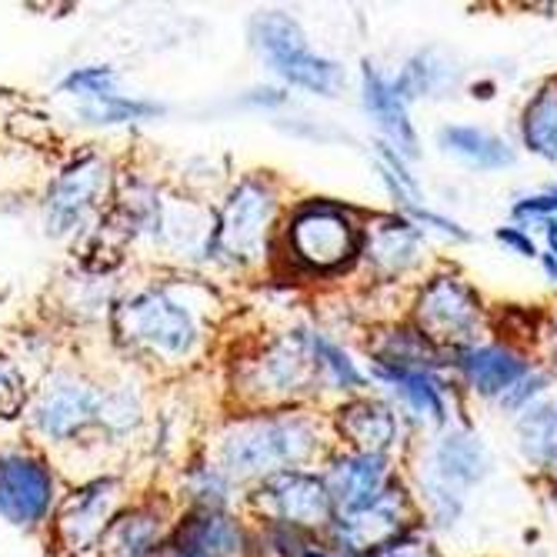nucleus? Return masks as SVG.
<instances>
[{
    "label": "nucleus",
    "instance_id": "obj_1",
    "mask_svg": "<svg viewBox=\"0 0 557 557\" xmlns=\"http://www.w3.org/2000/svg\"><path fill=\"white\" fill-rule=\"evenodd\" d=\"M334 450L327 414L314 408H271V411H237L231 414L208 454L214 465L240 487L300 468H321Z\"/></svg>",
    "mask_w": 557,
    "mask_h": 557
},
{
    "label": "nucleus",
    "instance_id": "obj_2",
    "mask_svg": "<svg viewBox=\"0 0 557 557\" xmlns=\"http://www.w3.org/2000/svg\"><path fill=\"white\" fill-rule=\"evenodd\" d=\"M214 290L190 277L144 284L114 308V337L140 361L187 368L211 344Z\"/></svg>",
    "mask_w": 557,
    "mask_h": 557
},
{
    "label": "nucleus",
    "instance_id": "obj_3",
    "mask_svg": "<svg viewBox=\"0 0 557 557\" xmlns=\"http://www.w3.org/2000/svg\"><path fill=\"white\" fill-rule=\"evenodd\" d=\"M404 474L421 508L431 537L454 534L471 508V497L494 474V450L471 421H458L431 437L414 441L404 458Z\"/></svg>",
    "mask_w": 557,
    "mask_h": 557
},
{
    "label": "nucleus",
    "instance_id": "obj_4",
    "mask_svg": "<svg viewBox=\"0 0 557 557\" xmlns=\"http://www.w3.org/2000/svg\"><path fill=\"white\" fill-rule=\"evenodd\" d=\"M364 214L337 197H300L284 211L274 255L294 281H344L361 264Z\"/></svg>",
    "mask_w": 557,
    "mask_h": 557
},
{
    "label": "nucleus",
    "instance_id": "obj_5",
    "mask_svg": "<svg viewBox=\"0 0 557 557\" xmlns=\"http://www.w3.org/2000/svg\"><path fill=\"white\" fill-rule=\"evenodd\" d=\"M231 387L240 411L311 408V400L324 397L311 350V321H294L244 347L231 364Z\"/></svg>",
    "mask_w": 557,
    "mask_h": 557
},
{
    "label": "nucleus",
    "instance_id": "obj_6",
    "mask_svg": "<svg viewBox=\"0 0 557 557\" xmlns=\"http://www.w3.org/2000/svg\"><path fill=\"white\" fill-rule=\"evenodd\" d=\"M450 377L465 400H478L508 421L521 418L557 387L534 350L508 344L494 334L450 350Z\"/></svg>",
    "mask_w": 557,
    "mask_h": 557
},
{
    "label": "nucleus",
    "instance_id": "obj_7",
    "mask_svg": "<svg viewBox=\"0 0 557 557\" xmlns=\"http://www.w3.org/2000/svg\"><path fill=\"white\" fill-rule=\"evenodd\" d=\"M281 221H284L281 181L271 171L240 174L224 194V205L214 211L208 261L227 271L258 268L274 255Z\"/></svg>",
    "mask_w": 557,
    "mask_h": 557
},
{
    "label": "nucleus",
    "instance_id": "obj_8",
    "mask_svg": "<svg viewBox=\"0 0 557 557\" xmlns=\"http://www.w3.org/2000/svg\"><path fill=\"white\" fill-rule=\"evenodd\" d=\"M247 44L258 54V61L277 77L281 87L300 90L321 100H337L350 77L347 67L318 50L304 30V24L277 8L258 11L247 21Z\"/></svg>",
    "mask_w": 557,
    "mask_h": 557
},
{
    "label": "nucleus",
    "instance_id": "obj_9",
    "mask_svg": "<svg viewBox=\"0 0 557 557\" xmlns=\"http://www.w3.org/2000/svg\"><path fill=\"white\" fill-rule=\"evenodd\" d=\"M408 318L444 350L491 337V308L478 284L458 268H434L411 287Z\"/></svg>",
    "mask_w": 557,
    "mask_h": 557
},
{
    "label": "nucleus",
    "instance_id": "obj_10",
    "mask_svg": "<svg viewBox=\"0 0 557 557\" xmlns=\"http://www.w3.org/2000/svg\"><path fill=\"white\" fill-rule=\"evenodd\" d=\"M371 377V391L387 397L397 414L414 434V441L431 437L450 424L468 421L465 397L454 384L450 371H428V368H377L364 364Z\"/></svg>",
    "mask_w": 557,
    "mask_h": 557
},
{
    "label": "nucleus",
    "instance_id": "obj_11",
    "mask_svg": "<svg viewBox=\"0 0 557 557\" xmlns=\"http://www.w3.org/2000/svg\"><path fill=\"white\" fill-rule=\"evenodd\" d=\"M244 504L255 524H281L311 537H324L334 524V500L321 468L274 474L244 491Z\"/></svg>",
    "mask_w": 557,
    "mask_h": 557
},
{
    "label": "nucleus",
    "instance_id": "obj_12",
    "mask_svg": "<svg viewBox=\"0 0 557 557\" xmlns=\"http://www.w3.org/2000/svg\"><path fill=\"white\" fill-rule=\"evenodd\" d=\"M114 197V164L84 150L74 154L44 190V227L50 237H74Z\"/></svg>",
    "mask_w": 557,
    "mask_h": 557
},
{
    "label": "nucleus",
    "instance_id": "obj_13",
    "mask_svg": "<svg viewBox=\"0 0 557 557\" xmlns=\"http://www.w3.org/2000/svg\"><path fill=\"white\" fill-rule=\"evenodd\" d=\"M27 421L54 447H71L100 431V387L77 371H54L30 394Z\"/></svg>",
    "mask_w": 557,
    "mask_h": 557
},
{
    "label": "nucleus",
    "instance_id": "obj_14",
    "mask_svg": "<svg viewBox=\"0 0 557 557\" xmlns=\"http://www.w3.org/2000/svg\"><path fill=\"white\" fill-rule=\"evenodd\" d=\"M61 504L58 471L34 447H0V521L17 531H40Z\"/></svg>",
    "mask_w": 557,
    "mask_h": 557
},
{
    "label": "nucleus",
    "instance_id": "obj_15",
    "mask_svg": "<svg viewBox=\"0 0 557 557\" xmlns=\"http://www.w3.org/2000/svg\"><path fill=\"white\" fill-rule=\"evenodd\" d=\"M431 255V237L397 211H371L364 214L361 234V264L377 287H400L414 277H424V264Z\"/></svg>",
    "mask_w": 557,
    "mask_h": 557
},
{
    "label": "nucleus",
    "instance_id": "obj_16",
    "mask_svg": "<svg viewBox=\"0 0 557 557\" xmlns=\"http://www.w3.org/2000/svg\"><path fill=\"white\" fill-rule=\"evenodd\" d=\"M121 508H124L121 478L97 474L61 497L50 531H54V541L67 557H100V541H104Z\"/></svg>",
    "mask_w": 557,
    "mask_h": 557
},
{
    "label": "nucleus",
    "instance_id": "obj_17",
    "mask_svg": "<svg viewBox=\"0 0 557 557\" xmlns=\"http://www.w3.org/2000/svg\"><path fill=\"white\" fill-rule=\"evenodd\" d=\"M331 437L334 447L347 450H368V454H387V458L404 461L414 447V434L397 414V408L381 397L377 391H364L358 397L337 400L331 414Z\"/></svg>",
    "mask_w": 557,
    "mask_h": 557
},
{
    "label": "nucleus",
    "instance_id": "obj_18",
    "mask_svg": "<svg viewBox=\"0 0 557 557\" xmlns=\"http://www.w3.org/2000/svg\"><path fill=\"white\" fill-rule=\"evenodd\" d=\"M354 84H358L361 114L374 127V140L397 150L404 161L418 164L421 154H424V137H421V131L414 124V104L397 87L394 71H387L377 61L364 58Z\"/></svg>",
    "mask_w": 557,
    "mask_h": 557
},
{
    "label": "nucleus",
    "instance_id": "obj_19",
    "mask_svg": "<svg viewBox=\"0 0 557 557\" xmlns=\"http://www.w3.org/2000/svg\"><path fill=\"white\" fill-rule=\"evenodd\" d=\"M321 478L334 500V518L358 515L404 481V461L387 454L334 447L321 461Z\"/></svg>",
    "mask_w": 557,
    "mask_h": 557
},
{
    "label": "nucleus",
    "instance_id": "obj_20",
    "mask_svg": "<svg viewBox=\"0 0 557 557\" xmlns=\"http://www.w3.org/2000/svg\"><path fill=\"white\" fill-rule=\"evenodd\" d=\"M164 557H261L258 528L237 511L184 508Z\"/></svg>",
    "mask_w": 557,
    "mask_h": 557
},
{
    "label": "nucleus",
    "instance_id": "obj_21",
    "mask_svg": "<svg viewBox=\"0 0 557 557\" xmlns=\"http://www.w3.org/2000/svg\"><path fill=\"white\" fill-rule=\"evenodd\" d=\"M177 518L174 500L164 494L124 504L100 541V557H164Z\"/></svg>",
    "mask_w": 557,
    "mask_h": 557
},
{
    "label": "nucleus",
    "instance_id": "obj_22",
    "mask_svg": "<svg viewBox=\"0 0 557 557\" xmlns=\"http://www.w3.org/2000/svg\"><path fill=\"white\" fill-rule=\"evenodd\" d=\"M434 147L447 161L471 174H500L518 164V144L504 137L500 131H491L484 124L471 121H447L434 131Z\"/></svg>",
    "mask_w": 557,
    "mask_h": 557
},
{
    "label": "nucleus",
    "instance_id": "obj_23",
    "mask_svg": "<svg viewBox=\"0 0 557 557\" xmlns=\"http://www.w3.org/2000/svg\"><path fill=\"white\" fill-rule=\"evenodd\" d=\"M394 77L411 104H437L465 90V64L437 44L411 50L397 64Z\"/></svg>",
    "mask_w": 557,
    "mask_h": 557
},
{
    "label": "nucleus",
    "instance_id": "obj_24",
    "mask_svg": "<svg viewBox=\"0 0 557 557\" xmlns=\"http://www.w3.org/2000/svg\"><path fill=\"white\" fill-rule=\"evenodd\" d=\"M311 350H314L321 394H334L337 400H347L371 391V377L361 354L350 344H344L334 331L321 327L318 321H311Z\"/></svg>",
    "mask_w": 557,
    "mask_h": 557
},
{
    "label": "nucleus",
    "instance_id": "obj_25",
    "mask_svg": "<svg viewBox=\"0 0 557 557\" xmlns=\"http://www.w3.org/2000/svg\"><path fill=\"white\" fill-rule=\"evenodd\" d=\"M515 450L537 481H557V394L537 400L511 421Z\"/></svg>",
    "mask_w": 557,
    "mask_h": 557
},
{
    "label": "nucleus",
    "instance_id": "obj_26",
    "mask_svg": "<svg viewBox=\"0 0 557 557\" xmlns=\"http://www.w3.org/2000/svg\"><path fill=\"white\" fill-rule=\"evenodd\" d=\"M518 150L557 168V77L541 81L518 111Z\"/></svg>",
    "mask_w": 557,
    "mask_h": 557
},
{
    "label": "nucleus",
    "instance_id": "obj_27",
    "mask_svg": "<svg viewBox=\"0 0 557 557\" xmlns=\"http://www.w3.org/2000/svg\"><path fill=\"white\" fill-rule=\"evenodd\" d=\"M181 494L187 511H234V500L244 497V491L214 465L208 450L187 458L181 471Z\"/></svg>",
    "mask_w": 557,
    "mask_h": 557
},
{
    "label": "nucleus",
    "instance_id": "obj_28",
    "mask_svg": "<svg viewBox=\"0 0 557 557\" xmlns=\"http://www.w3.org/2000/svg\"><path fill=\"white\" fill-rule=\"evenodd\" d=\"M371 161H374V171H377V181L391 200V211L404 214V218H411L414 211L428 208L431 205V197L424 194V184L421 177L414 174V164L411 161H404L397 150L384 147V144H371Z\"/></svg>",
    "mask_w": 557,
    "mask_h": 557
},
{
    "label": "nucleus",
    "instance_id": "obj_29",
    "mask_svg": "<svg viewBox=\"0 0 557 557\" xmlns=\"http://www.w3.org/2000/svg\"><path fill=\"white\" fill-rule=\"evenodd\" d=\"M168 108L161 100H147V97H131V94H111L97 104H77V121L90 127H127V124H147L164 117Z\"/></svg>",
    "mask_w": 557,
    "mask_h": 557
},
{
    "label": "nucleus",
    "instance_id": "obj_30",
    "mask_svg": "<svg viewBox=\"0 0 557 557\" xmlns=\"http://www.w3.org/2000/svg\"><path fill=\"white\" fill-rule=\"evenodd\" d=\"M144 424V400L131 384L100 387V434L127 437Z\"/></svg>",
    "mask_w": 557,
    "mask_h": 557
},
{
    "label": "nucleus",
    "instance_id": "obj_31",
    "mask_svg": "<svg viewBox=\"0 0 557 557\" xmlns=\"http://www.w3.org/2000/svg\"><path fill=\"white\" fill-rule=\"evenodd\" d=\"M117 81H121L117 71L108 64H84V67H74L61 77L58 94L74 97L77 104H97V100L117 94Z\"/></svg>",
    "mask_w": 557,
    "mask_h": 557
},
{
    "label": "nucleus",
    "instance_id": "obj_32",
    "mask_svg": "<svg viewBox=\"0 0 557 557\" xmlns=\"http://www.w3.org/2000/svg\"><path fill=\"white\" fill-rule=\"evenodd\" d=\"M30 404V381L24 368L11 358V354H0V421H17L27 414Z\"/></svg>",
    "mask_w": 557,
    "mask_h": 557
},
{
    "label": "nucleus",
    "instance_id": "obj_33",
    "mask_svg": "<svg viewBox=\"0 0 557 557\" xmlns=\"http://www.w3.org/2000/svg\"><path fill=\"white\" fill-rule=\"evenodd\" d=\"M491 237H494V244L504 250V255H511L518 261H534L537 264V258H541V240L531 231H524V227H518L511 221L497 224L491 231Z\"/></svg>",
    "mask_w": 557,
    "mask_h": 557
},
{
    "label": "nucleus",
    "instance_id": "obj_34",
    "mask_svg": "<svg viewBox=\"0 0 557 557\" xmlns=\"http://www.w3.org/2000/svg\"><path fill=\"white\" fill-rule=\"evenodd\" d=\"M234 104L247 108V111H281L290 104V90L281 84H258V87H247L244 94H237Z\"/></svg>",
    "mask_w": 557,
    "mask_h": 557
},
{
    "label": "nucleus",
    "instance_id": "obj_35",
    "mask_svg": "<svg viewBox=\"0 0 557 557\" xmlns=\"http://www.w3.org/2000/svg\"><path fill=\"white\" fill-rule=\"evenodd\" d=\"M374 557H447V554H441V547L434 544V537L428 531H418V534L391 544L387 550H381Z\"/></svg>",
    "mask_w": 557,
    "mask_h": 557
},
{
    "label": "nucleus",
    "instance_id": "obj_36",
    "mask_svg": "<svg viewBox=\"0 0 557 557\" xmlns=\"http://www.w3.org/2000/svg\"><path fill=\"white\" fill-rule=\"evenodd\" d=\"M534 354H537V361L547 368V374L557 381V308H550L544 314V331H541V341H537Z\"/></svg>",
    "mask_w": 557,
    "mask_h": 557
},
{
    "label": "nucleus",
    "instance_id": "obj_37",
    "mask_svg": "<svg viewBox=\"0 0 557 557\" xmlns=\"http://www.w3.org/2000/svg\"><path fill=\"white\" fill-rule=\"evenodd\" d=\"M300 557H368V554L350 550V547H341V544H334L331 537H314L308 547H304Z\"/></svg>",
    "mask_w": 557,
    "mask_h": 557
},
{
    "label": "nucleus",
    "instance_id": "obj_38",
    "mask_svg": "<svg viewBox=\"0 0 557 557\" xmlns=\"http://www.w3.org/2000/svg\"><path fill=\"white\" fill-rule=\"evenodd\" d=\"M537 268H541L544 281H547L550 287H557V258H550V255H544V250H541V258H537Z\"/></svg>",
    "mask_w": 557,
    "mask_h": 557
}]
</instances>
